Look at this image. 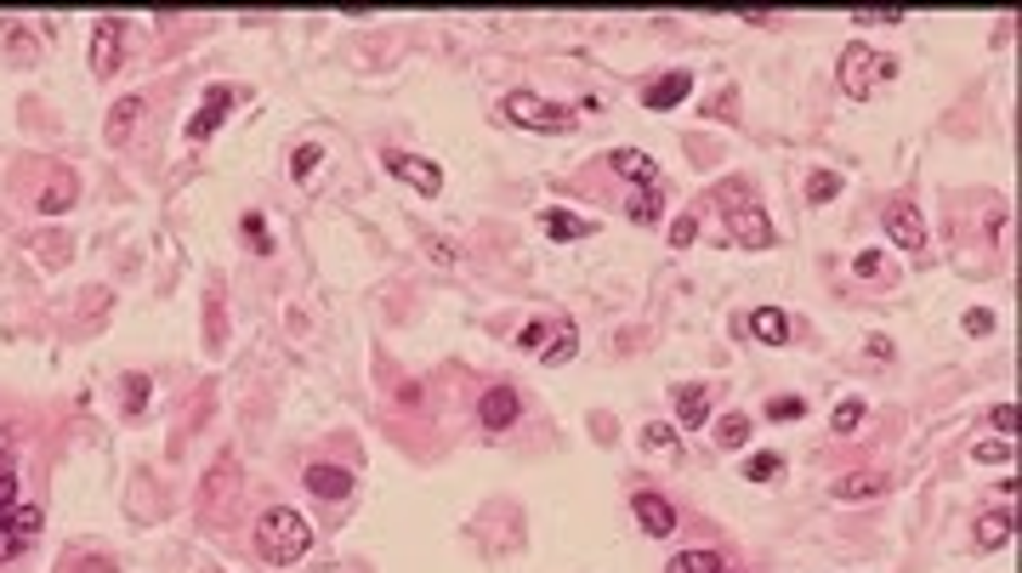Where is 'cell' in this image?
<instances>
[{"instance_id": "1", "label": "cell", "mask_w": 1022, "mask_h": 573, "mask_svg": "<svg viewBox=\"0 0 1022 573\" xmlns=\"http://www.w3.org/2000/svg\"><path fill=\"white\" fill-rule=\"evenodd\" d=\"M307 545H313V529H307V517L295 511V506H267L256 517V551H262V562L290 568V562L307 557Z\"/></svg>"}, {"instance_id": "2", "label": "cell", "mask_w": 1022, "mask_h": 573, "mask_svg": "<svg viewBox=\"0 0 1022 573\" xmlns=\"http://www.w3.org/2000/svg\"><path fill=\"white\" fill-rule=\"evenodd\" d=\"M892 68H897V63H892L886 52H875V46H858V40H853V46L841 52V91H846V97H869Z\"/></svg>"}, {"instance_id": "3", "label": "cell", "mask_w": 1022, "mask_h": 573, "mask_svg": "<svg viewBox=\"0 0 1022 573\" xmlns=\"http://www.w3.org/2000/svg\"><path fill=\"white\" fill-rule=\"evenodd\" d=\"M506 119H517L522 131H568V126H575V109L540 103L534 91H512L506 97Z\"/></svg>"}, {"instance_id": "4", "label": "cell", "mask_w": 1022, "mask_h": 573, "mask_svg": "<svg viewBox=\"0 0 1022 573\" xmlns=\"http://www.w3.org/2000/svg\"><path fill=\"white\" fill-rule=\"evenodd\" d=\"M728 193H733V205H739V211H728V216H733V239L744 244V251H767V244H772V221H767V211L756 205V193L744 188V182H733Z\"/></svg>"}, {"instance_id": "5", "label": "cell", "mask_w": 1022, "mask_h": 573, "mask_svg": "<svg viewBox=\"0 0 1022 573\" xmlns=\"http://www.w3.org/2000/svg\"><path fill=\"white\" fill-rule=\"evenodd\" d=\"M119 52H126V23L103 17L91 29V80H109V74L119 68Z\"/></svg>"}, {"instance_id": "6", "label": "cell", "mask_w": 1022, "mask_h": 573, "mask_svg": "<svg viewBox=\"0 0 1022 573\" xmlns=\"http://www.w3.org/2000/svg\"><path fill=\"white\" fill-rule=\"evenodd\" d=\"M387 170H392V177H404L415 193H427V199L443 193V170H438L432 160H420V154H404V148H392V154H387Z\"/></svg>"}, {"instance_id": "7", "label": "cell", "mask_w": 1022, "mask_h": 573, "mask_svg": "<svg viewBox=\"0 0 1022 573\" xmlns=\"http://www.w3.org/2000/svg\"><path fill=\"white\" fill-rule=\"evenodd\" d=\"M886 233H892L897 251H909V256L926 251V221H920V211L904 205V199H897V205H886Z\"/></svg>"}, {"instance_id": "8", "label": "cell", "mask_w": 1022, "mask_h": 573, "mask_svg": "<svg viewBox=\"0 0 1022 573\" xmlns=\"http://www.w3.org/2000/svg\"><path fill=\"white\" fill-rule=\"evenodd\" d=\"M517 415H522V397H517V386H489V392H483L478 420H483L489 432H506V426H517Z\"/></svg>"}, {"instance_id": "9", "label": "cell", "mask_w": 1022, "mask_h": 573, "mask_svg": "<svg viewBox=\"0 0 1022 573\" xmlns=\"http://www.w3.org/2000/svg\"><path fill=\"white\" fill-rule=\"evenodd\" d=\"M636 522H642L654 539H670V534H677V506H670L665 494H647V488H642V494H636Z\"/></svg>"}, {"instance_id": "10", "label": "cell", "mask_w": 1022, "mask_h": 573, "mask_svg": "<svg viewBox=\"0 0 1022 573\" xmlns=\"http://www.w3.org/2000/svg\"><path fill=\"white\" fill-rule=\"evenodd\" d=\"M687 91H693V74H687V68H677V74H659V80H647L642 103L654 109V114H665V109H677Z\"/></svg>"}, {"instance_id": "11", "label": "cell", "mask_w": 1022, "mask_h": 573, "mask_svg": "<svg viewBox=\"0 0 1022 573\" xmlns=\"http://www.w3.org/2000/svg\"><path fill=\"white\" fill-rule=\"evenodd\" d=\"M302 483L318 494V500H346V494H353V471H346V466H307L302 471Z\"/></svg>"}, {"instance_id": "12", "label": "cell", "mask_w": 1022, "mask_h": 573, "mask_svg": "<svg viewBox=\"0 0 1022 573\" xmlns=\"http://www.w3.org/2000/svg\"><path fill=\"white\" fill-rule=\"evenodd\" d=\"M228 109H234V91L228 86H205V103H199V114L188 119V137H211L222 119H228Z\"/></svg>"}, {"instance_id": "13", "label": "cell", "mask_w": 1022, "mask_h": 573, "mask_svg": "<svg viewBox=\"0 0 1022 573\" xmlns=\"http://www.w3.org/2000/svg\"><path fill=\"white\" fill-rule=\"evenodd\" d=\"M750 335H756L761 346H784V341H790V318H784L779 307H756V313H750Z\"/></svg>"}, {"instance_id": "14", "label": "cell", "mask_w": 1022, "mask_h": 573, "mask_svg": "<svg viewBox=\"0 0 1022 573\" xmlns=\"http://www.w3.org/2000/svg\"><path fill=\"white\" fill-rule=\"evenodd\" d=\"M677 420L693 432V426H705L710 420V392L705 386H677Z\"/></svg>"}, {"instance_id": "15", "label": "cell", "mask_w": 1022, "mask_h": 573, "mask_svg": "<svg viewBox=\"0 0 1022 573\" xmlns=\"http://www.w3.org/2000/svg\"><path fill=\"white\" fill-rule=\"evenodd\" d=\"M619 177H631V182H642V188H654V160L642 154V148H614V160H608Z\"/></svg>"}, {"instance_id": "16", "label": "cell", "mask_w": 1022, "mask_h": 573, "mask_svg": "<svg viewBox=\"0 0 1022 573\" xmlns=\"http://www.w3.org/2000/svg\"><path fill=\"white\" fill-rule=\"evenodd\" d=\"M575 346H580V330H575V323H552V335L540 341V358H545V364H568V358H575Z\"/></svg>"}, {"instance_id": "17", "label": "cell", "mask_w": 1022, "mask_h": 573, "mask_svg": "<svg viewBox=\"0 0 1022 573\" xmlns=\"http://www.w3.org/2000/svg\"><path fill=\"white\" fill-rule=\"evenodd\" d=\"M131 119H142V97H119V103L109 109V142L114 148L131 137Z\"/></svg>"}, {"instance_id": "18", "label": "cell", "mask_w": 1022, "mask_h": 573, "mask_svg": "<svg viewBox=\"0 0 1022 573\" xmlns=\"http://www.w3.org/2000/svg\"><path fill=\"white\" fill-rule=\"evenodd\" d=\"M841 500H875V494H886V478H875V471H853V478H841L835 483Z\"/></svg>"}, {"instance_id": "19", "label": "cell", "mask_w": 1022, "mask_h": 573, "mask_svg": "<svg viewBox=\"0 0 1022 573\" xmlns=\"http://www.w3.org/2000/svg\"><path fill=\"white\" fill-rule=\"evenodd\" d=\"M977 545L994 551V545H1011V511H983L977 517Z\"/></svg>"}, {"instance_id": "20", "label": "cell", "mask_w": 1022, "mask_h": 573, "mask_svg": "<svg viewBox=\"0 0 1022 573\" xmlns=\"http://www.w3.org/2000/svg\"><path fill=\"white\" fill-rule=\"evenodd\" d=\"M545 233L552 239H585L591 233V216H575V211H545Z\"/></svg>"}, {"instance_id": "21", "label": "cell", "mask_w": 1022, "mask_h": 573, "mask_svg": "<svg viewBox=\"0 0 1022 573\" xmlns=\"http://www.w3.org/2000/svg\"><path fill=\"white\" fill-rule=\"evenodd\" d=\"M74 188H80V182H74V170H58V177H52V188L40 193V211H46V216L68 211V205H74Z\"/></svg>"}, {"instance_id": "22", "label": "cell", "mask_w": 1022, "mask_h": 573, "mask_svg": "<svg viewBox=\"0 0 1022 573\" xmlns=\"http://www.w3.org/2000/svg\"><path fill=\"white\" fill-rule=\"evenodd\" d=\"M716 443H721V448H744V443H750V415H739V409L721 415V420H716Z\"/></svg>"}, {"instance_id": "23", "label": "cell", "mask_w": 1022, "mask_h": 573, "mask_svg": "<svg viewBox=\"0 0 1022 573\" xmlns=\"http://www.w3.org/2000/svg\"><path fill=\"white\" fill-rule=\"evenodd\" d=\"M784 478V455H750L744 460V483H779Z\"/></svg>"}, {"instance_id": "24", "label": "cell", "mask_w": 1022, "mask_h": 573, "mask_svg": "<svg viewBox=\"0 0 1022 573\" xmlns=\"http://www.w3.org/2000/svg\"><path fill=\"white\" fill-rule=\"evenodd\" d=\"M830 426H835L841 437H853V432L863 426V397H841L835 415H830Z\"/></svg>"}, {"instance_id": "25", "label": "cell", "mask_w": 1022, "mask_h": 573, "mask_svg": "<svg viewBox=\"0 0 1022 573\" xmlns=\"http://www.w3.org/2000/svg\"><path fill=\"white\" fill-rule=\"evenodd\" d=\"M665 573H721V557L716 551H682V557H670Z\"/></svg>"}, {"instance_id": "26", "label": "cell", "mask_w": 1022, "mask_h": 573, "mask_svg": "<svg viewBox=\"0 0 1022 573\" xmlns=\"http://www.w3.org/2000/svg\"><path fill=\"white\" fill-rule=\"evenodd\" d=\"M7 522H12V534H17V539H35V534H40V522H46V511H40V506H23V500H17Z\"/></svg>"}, {"instance_id": "27", "label": "cell", "mask_w": 1022, "mask_h": 573, "mask_svg": "<svg viewBox=\"0 0 1022 573\" xmlns=\"http://www.w3.org/2000/svg\"><path fill=\"white\" fill-rule=\"evenodd\" d=\"M12 506H17V466L12 455H0V522L12 517Z\"/></svg>"}, {"instance_id": "28", "label": "cell", "mask_w": 1022, "mask_h": 573, "mask_svg": "<svg viewBox=\"0 0 1022 573\" xmlns=\"http://www.w3.org/2000/svg\"><path fill=\"white\" fill-rule=\"evenodd\" d=\"M835 193H841V177H835V170H812V177H807V199H812V205H830Z\"/></svg>"}, {"instance_id": "29", "label": "cell", "mask_w": 1022, "mask_h": 573, "mask_svg": "<svg viewBox=\"0 0 1022 573\" xmlns=\"http://www.w3.org/2000/svg\"><path fill=\"white\" fill-rule=\"evenodd\" d=\"M631 221H642V228H647V221H659V188H636L631 193Z\"/></svg>"}, {"instance_id": "30", "label": "cell", "mask_w": 1022, "mask_h": 573, "mask_svg": "<svg viewBox=\"0 0 1022 573\" xmlns=\"http://www.w3.org/2000/svg\"><path fill=\"white\" fill-rule=\"evenodd\" d=\"M318 165H324V154H318L313 142H307V148H295V182H302V188L318 182Z\"/></svg>"}, {"instance_id": "31", "label": "cell", "mask_w": 1022, "mask_h": 573, "mask_svg": "<svg viewBox=\"0 0 1022 573\" xmlns=\"http://www.w3.org/2000/svg\"><path fill=\"white\" fill-rule=\"evenodd\" d=\"M119 392H126V415H142L154 386H148V375H126V381H119Z\"/></svg>"}, {"instance_id": "32", "label": "cell", "mask_w": 1022, "mask_h": 573, "mask_svg": "<svg viewBox=\"0 0 1022 573\" xmlns=\"http://www.w3.org/2000/svg\"><path fill=\"white\" fill-rule=\"evenodd\" d=\"M853 23L863 29V23H904V7H858Z\"/></svg>"}, {"instance_id": "33", "label": "cell", "mask_w": 1022, "mask_h": 573, "mask_svg": "<svg viewBox=\"0 0 1022 573\" xmlns=\"http://www.w3.org/2000/svg\"><path fill=\"white\" fill-rule=\"evenodd\" d=\"M642 443L647 448H670V443H677V426H670V420H654V426L642 432Z\"/></svg>"}, {"instance_id": "34", "label": "cell", "mask_w": 1022, "mask_h": 573, "mask_svg": "<svg viewBox=\"0 0 1022 573\" xmlns=\"http://www.w3.org/2000/svg\"><path fill=\"white\" fill-rule=\"evenodd\" d=\"M693 239H699V221H693V216L670 221V244H677V251H682V244H693Z\"/></svg>"}, {"instance_id": "35", "label": "cell", "mask_w": 1022, "mask_h": 573, "mask_svg": "<svg viewBox=\"0 0 1022 573\" xmlns=\"http://www.w3.org/2000/svg\"><path fill=\"white\" fill-rule=\"evenodd\" d=\"M244 239H251V251H256V256L273 251V244H267V228H262V216H244Z\"/></svg>"}, {"instance_id": "36", "label": "cell", "mask_w": 1022, "mask_h": 573, "mask_svg": "<svg viewBox=\"0 0 1022 573\" xmlns=\"http://www.w3.org/2000/svg\"><path fill=\"white\" fill-rule=\"evenodd\" d=\"M767 415H772V420H802L807 404H802V397H779V404H767Z\"/></svg>"}, {"instance_id": "37", "label": "cell", "mask_w": 1022, "mask_h": 573, "mask_svg": "<svg viewBox=\"0 0 1022 573\" xmlns=\"http://www.w3.org/2000/svg\"><path fill=\"white\" fill-rule=\"evenodd\" d=\"M853 272H858V279H881V251H858Z\"/></svg>"}, {"instance_id": "38", "label": "cell", "mask_w": 1022, "mask_h": 573, "mask_svg": "<svg viewBox=\"0 0 1022 573\" xmlns=\"http://www.w3.org/2000/svg\"><path fill=\"white\" fill-rule=\"evenodd\" d=\"M988 330H994V313L988 307H971L966 313V335H988Z\"/></svg>"}, {"instance_id": "39", "label": "cell", "mask_w": 1022, "mask_h": 573, "mask_svg": "<svg viewBox=\"0 0 1022 573\" xmlns=\"http://www.w3.org/2000/svg\"><path fill=\"white\" fill-rule=\"evenodd\" d=\"M23 545H29V539H17V534H12V522H0V562H12Z\"/></svg>"}, {"instance_id": "40", "label": "cell", "mask_w": 1022, "mask_h": 573, "mask_svg": "<svg viewBox=\"0 0 1022 573\" xmlns=\"http://www.w3.org/2000/svg\"><path fill=\"white\" fill-rule=\"evenodd\" d=\"M977 460L994 466V460H1011V443H977Z\"/></svg>"}, {"instance_id": "41", "label": "cell", "mask_w": 1022, "mask_h": 573, "mask_svg": "<svg viewBox=\"0 0 1022 573\" xmlns=\"http://www.w3.org/2000/svg\"><path fill=\"white\" fill-rule=\"evenodd\" d=\"M994 426L1011 437V432H1017V404H1000V409H994Z\"/></svg>"}, {"instance_id": "42", "label": "cell", "mask_w": 1022, "mask_h": 573, "mask_svg": "<svg viewBox=\"0 0 1022 573\" xmlns=\"http://www.w3.org/2000/svg\"><path fill=\"white\" fill-rule=\"evenodd\" d=\"M540 341H545V323H529V330H522V346H534V353H540Z\"/></svg>"}]
</instances>
